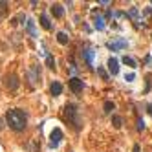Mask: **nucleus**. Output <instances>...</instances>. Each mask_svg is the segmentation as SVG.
Wrapping results in <instances>:
<instances>
[{
    "mask_svg": "<svg viewBox=\"0 0 152 152\" xmlns=\"http://www.w3.org/2000/svg\"><path fill=\"white\" fill-rule=\"evenodd\" d=\"M6 123L9 125L11 130L22 132V130H26V127H27V115L20 108H11V110L6 112Z\"/></svg>",
    "mask_w": 152,
    "mask_h": 152,
    "instance_id": "nucleus-1",
    "label": "nucleus"
},
{
    "mask_svg": "<svg viewBox=\"0 0 152 152\" xmlns=\"http://www.w3.org/2000/svg\"><path fill=\"white\" fill-rule=\"evenodd\" d=\"M64 114H66V119L68 123H72L75 130L81 128V119H79V108L77 105H73V103H68L64 106Z\"/></svg>",
    "mask_w": 152,
    "mask_h": 152,
    "instance_id": "nucleus-2",
    "label": "nucleus"
},
{
    "mask_svg": "<svg viewBox=\"0 0 152 152\" xmlns=\"http://www.w3.org/2000/svg\"><path fill=\"white\" fill-rule=\"evenodd\" d=\"M4 86H6V90H9V92H15V90L20 86L18 75H17V73H8V75L4 77Z\"/></svg>",
    "mask_w": 152,
    "mask_h": 152,
    "instance_id": "nucleus-3",
    "label": "nucleus"
},
{
    "mask_svg": "<svg viewBox=\"0 0 152 152\" xmlns=\"http://www.w3.org/2000/svg\"><path fill=\"white\" fill-rule=\"evenodd\" d=\"M27 81L31 86H37L40 82V66H31L27 70Z\"/></svg>",
    "mask_w": 152,
    "mask_h": 152,
    "instance_id": "nucleus-4",
    "label": "nucleus"
},
{
    "mask_svg": "<svg viewBox=\"0 0 152 152\" xmlns=\"http://www.w3.org/2000/svg\"><path fill=\"white\" fill-rule=\"evenodd\" d=\"M61 139H63V130H61V128H53L51 134H50V147H51V148L59 147Z\"/></svg>",
    "mask_w": 152,
    "mask_h": 152,
    "instance_id": "nucleus-5",
    "label": "nucleus"
},
{
    "mask_svg": "<svg viewBox=\"0 0 152 152\" xmlns=\"http://www.w3.org/2000/svg\"><path fill=\"white\" fill-rule=\"evenodd\" d=\"M68 84H70V90L73 94H81L82 88H84V82H82L79 77H72L70 81H68Z\"/></svg>",
    "mask_w": 152,
    "mask_h": 152,
    "instance_id": "nucleus-6",
    "label": "nucleus"
},
{
    "mask_svg": "<svg viewBox=\"0 0 152 152\" xmlns=\"http://www.w3.org/2000/svg\"><path fill=\"white\" fill-rule=\"evenodd\" d=\"M108 70L112 75H117L119 73V61H117L115 57H110L108 59Z\"/></svg>",
    "mask_w": 152,
    "mask_h": 152,
    "instance_id": "nucleus-7",
    "label": "nucleus"
},
{
    "mask_svg": "<svg viewBox=\"0 0 152 152\" xmlns=\"http://www.w3.org/2000/svg\"><path fill=\"white\" fill-rule=\"evenodd\" d=\"M106 46H108V50H112V51H117V50H123V48H127V40L119 39V40H115V42H108Z\"/></svg>",
    "mask_w": 152,
    "mask_h": 152,
    "instance_id": "nucleus-8",
    "label": "nucleus"
},
{
    "mask_svg": "<svg viewBox=\"0 0 152 152\" xmlns=\"http://www.w3.org/2000/svg\"><path fill=\"white\" fill-rule=\"evenodd\" d=\"M50 92H51L53 97H57V95L63 94V84H61L59 81H53V82H51V86H50Z\"/></svg>",
    "mask_w": 152,
    "mask_h": 152,
    "instance_id": "nucleus-9",
    "label": "nucleus"
},
{
    "mask_svg": "<svg viewBox=\"0 0 152 152\" xmlns=\"http://www.w3.org/2000/svg\"><path fill=\"white\" fill-rule=\"evenodd\" d=\"M51 13H53V17L55 18H61V17H63L64 15V8H63V6H61V4H51Z\"/></svg>",
    "mask_w": 152,
    "mask_h": 152,
    "instance_id": "nucleus-10",
    "label": "nucleus"
},
{
    "mask_svg": "<svg viewBox=\"0 0 152 152\" xmlns=\"http://www.w3.org/2000/svg\"><path fill=\"white\" fill-rule=\"evenodd\" d=\"M57 42L59 44H68V42H70V37H68L64 31H59L57 33Z\"/></svg>",
    "mask_w": 152,
    "mask_h": 152,
    "instance_id": "nucleus-11",
    "label": "nucleus"
},
{
    "mask_svg": "<svg viewBox=\"0 0 152 152\" xmlns=\"http://www.w3.org/2000/svg\"><path fill=\"white\" fill-rule=\"evenodd\" d=\"M40 26H42L44 30H48V31L51 30V22H50V18H48L46 15H40Z\"/></svg>",
    "mask_w": 152,
    "mask_h": 152,
    "instance_id": "nucleus-12",
    "label": "nucleus"
},
{
    "mask_svg": "<svg viewBox=\"0 0 152 152\" xmlns=\"http://www.w3.org/2000/svg\"><path fill=\"white\" fill-rule=\"evenodd\" d=\"M82 57H84V61L88 64H92V61H94V51L92 50H82Z\"/></svg>",
    "mask_w": 152,
    "mask_h": 152,
    "instance_id": "nucleus-13",
    "label": "nucleus"
},
{
    "mask_svg": "<svg viewBox=\"0 0 152 152\" xmlns=\"http://www.w3.org/2000/svg\"><path fill=\"white\" fill-rule=\"evenodd\" d=\"M94 26H95V30H105V20H103L101 17H95V20H94Z\"/></svg>",
    "mask_w": 152,
    "mask_h": 152,
    "instance_id": "nucleus-14",
    "label": "nucleus"
},
{
    "mask_svg": "<svg viewBox=\"0 0 152 152\" xmlns=\"http://www.w3.org/2000/svg\"><path fill=\"white\" fill-rule=\"evenodd\" d=\"M46 66L50 68V70H55V59H53V55H50V53L46 55Z\"/></svg>",
    "mask_w": 152,
    "mask_h": 152,
    "instance_id": "nucleus-15",
    "label": "nucleus"
},
{
    "mask_svg": "<svg viewBox=\"0 0 152 152\" xmlns=\"http://www.w3.org/2000/svg\"><path fill=\"white\" fill-rule=\"evenodd\" d=\"M123 64H127V66H130V68H136V66H137L136 61H134L132 57H127V55L123 57Z\"/></svg>",
    "mask_w": 152,
    "mask_h": 152,
    "instance_id": "nucleus-16",
    "label": "nucleus"
},
{
    "mask_svg": "<svg viewBox=\"0 0 152 152\" xmlns=\"http://www.w3.org/2000/svg\"><path fill=\"white\" fill-rule=\"evenodd\" d=\"M112 125L115 128H121L123 127V119H121V115H112Z\"/></svg>",
    "mask_w": 152,
    "mask_h": 152,
    "instance_id": "nucleus-17",
    "label": "nucleus"
},
{
    "mask_svg": "<svg viewBox=\"0 0 152 152\" xmlns=\"http://www.w3.org/2000/svg\"><path fill=\"white\" fill-rule=\"evenodd\" d=\"M26 27H27V31H30V35H31V37H37V33H35V26H33V20H27Z\"/></svg>",
    "mask_w": 152,
    "mask_h": 152,
    "instance_id": "nucleus-18",
    "label": "nucleus"
},
{
    "mask_svg": "<svg viewBox=\"0 0 152 152\" xmlns=\"http://www.w3.org/2000/svg\"><path fill=\"white\" fill-rule=\"evenodd\" d=\"M103 108H105V112H106V114H110V112H112V110L115 108V105H114L112 101H106V103H105V106H103Z\"/></svg>",
    "mask_w": 152,
    "mask_h": 152,
    "instance_id": "nucleus-19",
    "label": "nucleus"
},
{
    "mask_svg": "<svg viewBox=\"0 0 152 152\" xmlns=\"http://www.w3.org/2000/svg\"><path fill=\"white\" fill-rule=\"evenodd\" d=\"M97 72H99V75L103 77V81H108V73H106L105 70H103V68H97Z\"/></svg>",
    "mask_w": 152,
    "mask_h": 152,
    "instance_id": "nucleus-20",
    "label": "nucleus"
},
{
    "mask_svg": "<svg viewBox=\"0 0 152 152\" xmlns=\"http://www.w3.org/2000/svg\"><path fill=\"white\" fill-rule=\"evenodd\" d=\"M6 9H8V2H0V13H6Z\"/></svg>",
    "mask_w": 152,
    "mask_h": 152,
    "instance_id": "nucleus-21",
    "label": "nucleus"
},
{
    "mask_svg": "<svg viewBox=\"0 0 152 152\" xmlns=\"http://www.w3.org/2000/svg\"><path fill=\"white\" fill-rule=\"evenodd\" d=\"M137 130H145V123H143V119H137Z\"/></svg>",
    "mask_w": 152,
    "mask_h": 152,
    "instance_id": "nucleus-22",
    "label": "nucleus"
},
{
    "mask_svg": "<svg viewBox=\"0 0 152 152\" xmlns=\"http://www.w3.org/2000/svg\"><path fill=\"white\" fill-rule=\"evenodd\" d=\"M136 79V75L134 73H128V75H125V81H128V82H132Z\"/></svg>",
    "mask_w": 152,
    "mask_h": 152,
    "instance_id": "nucleus-23",
    "label": "nucleus"
},
{
    "mask_svg": "<svg viewBox=\"0 0 152 152\" xmlns=\"http://www.w3.org/2000/svg\"><path fill=\"white\" fill-rule=\"evenodd\" d=\"M18 24V17H15V18H11V26H17Z\"/></svg>",
    "mask_w": 152,
    "mask_h": 152,
    "instance_id": "nucleus-24",
    "label": "nucleus"
},
{
    "mask_svg": "<svg viewBox=\"0 0 152 152\" xmlns=\"http://www.w3.org/2000/svg\"><path fill=\"white\" fill-rule=\"evenodd\" d=\"M132 152H141V148H139V145H137V143L134 145V148H132Z\"/></svg>",
    "mask_w": 152,
    "mask_h": 152,
    "instance_id": "nucleus-25",
    "label": "nucleus"
},
{
    "mask_svg": "<svg viewBox=\"0 0 152 152\" xmlns=\"http://www.w3.org/2000/svg\"><path fill=\"white\" fill-rule=\"evenodd\" d=\"M148 114L152 115V103H150V105H148Z\"/></svg>",
    "mask_w": 152,
    "mask_h": 152,
    "instance_id": "nucleus-26",
    "label": "nucleus"
},
{
    "mask_svg": "<svg viewBox=\"0 0 152 152\" xmlns=\"http://www.w3.org/2000/svg\"><path fill=\"white\" fill-rule=\"evenodd\" d=\"M4 128V123H2V119H0V130H2Z\"/></svg>",
    "mask_w": 152,
    "mask_h": 152,
    "instance_id": "nucleus-27",
    "label": "nucleus"
}]
</instances>
